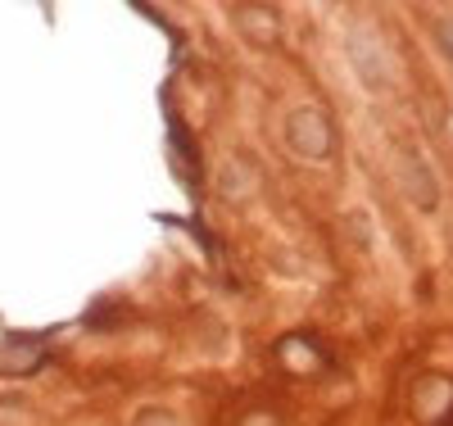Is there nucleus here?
I'll use <instances>...</instances> for the list:
<instances>
[{"label":"nucleus","instance_id":"1","mask_svg":"<svg viewBox=\"0 0 453 426\" xmlns=\"http://www.w3.org/2000/svg\"><path fill=\"white\" fill-rule=\"evenodd\" d=\"M291 145L299 154H308V159H322V154H331V127H326V118L317 109H304L291 118Z\"/></svg>","mask_w":453,"mask_h":426},{"label":"nucleus","instance_id":"2","mask_svg":"<svg viewBox=\"0 0 453 426\" xmlns=\"http://www.w3.org/2000/svg\"><path fill=\"white\" fill-rule=\"evenodd\" d=\"M408 177H412V195H417V204L431 209L435 204V182L426 177V168H421L417 159H408Z\"/></svg>","mask_w":453,"mask_h":426},{"label":"nucleus","instance_id":"3","mask_svg":"<svg viewBox=\"0 0 453 426\" xmlns=\"http://www.w3.org/2000/svg\"><path fill=\"white\" fill-rule=\"evenodd\" d=\"M435 41H440V50L453 59V14L449 19H435Z\"/></svg>","mask_w":453,"mask_h":426}]
</instances>
